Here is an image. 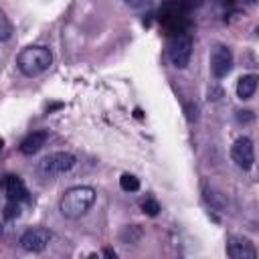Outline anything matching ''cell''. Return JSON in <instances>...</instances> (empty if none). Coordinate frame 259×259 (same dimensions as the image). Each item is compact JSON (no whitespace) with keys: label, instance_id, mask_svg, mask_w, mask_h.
Instances as JSON below:
<instances>
[{"label":"cell","instance_id":"14","mask_svg":"<svg viewBox=\"0 0 259 259\" xmlns=\"http://www.w3.org/2000/svg\"><path fill=\"white\" fill-rule=\"evenodd\" d=\"M142 210H144L146 214H150V217H156V214L160 212V204H158V200H154V198H146V200H142Z\"/></svg>","mask_w":259,"mask_h":259},{"label":"cell","instance_id":"11","mask_svg":"<svg viewBox=\"0 0 259 259\" xmlns=\"http://www.w3.org/2000/svg\"><path fill=\"white\" fill-rule=\"evenodd\" d=\"M257 89V75H245L237 81V95L241 99H251Z\"/></svg>","mask_w":259,"mask_h":259},{"label":"cell","instance_id":"13","mask_svg":"<svg viewBox=\"0 0 259 259\" xmlns=\"http://www.w3.org/2000/svg\"><path fill=\"white\" fill-rule=\"evenodd\" d=\"M119 186H121V190H125V192H136V190L140 188V180H138L134 174H123V176L119 178Z\"/></svg>","mask_w":259,"mask_h":259},{"label":"cell","instance_id":"8","mask_svg":"<svg viewBox=\"0 0 259 259\" xmlns=\"http://www.w3.org/2000/svg\"><path fill=\"white\" fill-rule=\"evenodd\" d=\"M227 255L231 259H253L257 255V249L247 237H231L227 241Z\"/></svg>","mask_w":259,"mask_h":259},{"label":"cell","instance_id":"3","mask_svg":"<svg viewBox=\"0 0 259 259\" xmlns=\"http://www.w3.org/2000/svg\"><path fill=\"white\" fill-rule=\"evenodd\" d=\"M75 162H77L75 156L69 152H53L38 162V172L45 176L63 174V172H69L75 166Z\"/></svg>","mask_w":259,"mask_h":259},{"label":"cell","instance_id":"15","mask_svg":"<svg viewBox=\"0 0 259 259\" xmlns=\"http://www.w3.org/2000/svg\"><path fill=\"white\" fill-rule=\"evenodd\" d=\"M18 214H20V202L8 200V204H6V208H4V217H6V219H14V217H18Z\"/></svg>","mask_w":259,"mask_h":259},{"label":"cell","instance_id":"12","mask_svg":"<svg viewBox=\"0 0 259 259\" xmlns=\"http://www.w3.org/2000/svg\"><path fill=\"white\" fill-rule=\"evenodd\" d=\"M10 36H12V22L8 20L6 12L0 8V42L8 40Z\"/></svg>","mask_w":259,"mask_h":259},{"label":"cell","instance_id":"17","mask_svg":"<svg viewBox=\"0 0 259 259\" xmlns=\"http://www.w3.org/2000/svg\"><path fill=\"white\" fill-rule=\"evenodd\" d=\"M103 253H105V255H107V257H115V251H111V249H105V251H103Z\"/></svg>","mask_w":259,"mask_h":259},{"label":"cell","instance_id":"1","mask_svg":"<svg viewBox=\"0 0 259 259\" xmlns=\"http://www.w3.org/2000/svg\"><path fill=\"white\" fill-rule=\"evenodd\" d=\"M93 202H95V190L91 186H73V188L65 190V194L61 196L59 208L65 219L75 221V219L83 217L91 208Z\"/></svg>","mask_w":259,"mask_h":259},{"label":"cell","instance_id":"16","mask_svg":"<svg viewBox=\"0 0 259 259\" xmlns=\"http://www.w3.org/2000/svg\"><path fill=\"white\" fill-rule=\"evenodd\" d=\"M130 8H144V6H150L152 0H123Z\"/></svg>","mask_w":259,"mask_h":259},{"label":"cell","instance_id":"9","mask_svg":"<svg viewBox=\"0 0 259 259\" xmlns=\"http://www.w3.org/2000/svg\"><path fill=\"white\" fill-rule=\"evenodd\" d=\"M2 186H4V192H6L8 200H16V202H20V200H26V198H28L26 186H24V182H22L20 176L8 174V176L4 178V182H2Z\"/></svg>","mask_w":259,"mask_h":259},{"label":"cell","instance_id":"4","mask_svg":"<svg viewBox=\"0 0 259 259\" xmlns=\"http://www.w3.org/2000/svg\"><path fill=\"white\" fill-rule=\"evenodd\" d=\"M190 55H192V38L190 34H176L170 45H168V57L172 61L174 67L178 69H184L190 61Z\"/></svg>","mask_w":259,"mask_h":259},{"label":"cell","instance_id":"18","mask_svg":"<svg viewBox=\"0 0 259 259\" xmlns=\"http://www.w3.org/2000/svg\"><path fill=\"white\" fill-rule=\"evenodd\" d=\"M2 146H4V140H2V138H0V150H2Z\"/></svg>","mask_w":259,"mask_h":259},{"label":"cell","instance_id":"5","mask_svg":"<svg viewBox=\"0 0 259 259\" xmlns=\"http://www.w3.org/2000/svg\"><path fill=\"white\" fill-rule=\"evenodd\" d=\"M53 239V233L49 229H42V227H36V229H28L22 237H20V247L28 253H40L47 249V245L51 243Z\"/></svg>","mask_w":259,"mask_h":259},{"label":"cell","instance_id":"10","mask_svg":"<svg viewBox=\"0 0 259 259\" xmlns=\"http://www.w3.org/2000/svg\"><path fill=\"white\" fill-rule=\"evenodd\" d=\"M45 142H47V132H42V130L40 132H32L20 142V152L24 156H32L45 146Z\"/></svg>","mask_w":259,"mask_h":259},{"label":"cell","instance_id":"2","mask_svg":"<svg viewBox=\"0 0 259 259\" xmlns=\"http://www.w3.org/2000/svg\"><path fill=\"white\" fill-rule=\"evenodd\" d=\"M53 63V53L49 47H40V45H34V47H26L18 53L16 57V67L20 69L22 75L26 77H36L40 73H45Z\"/></svg>","mask_w":259,"mask_h":259},{"label":"cell","instance_id":"6","mask_svg":"<svg viewBox=\"0 0 259 259\" xmlns=\"http://www.w3.org/2000/svg\"><path fill=\"white\" fill-rule=\"evenodd\" d=\"M233 69V53L225 45H217L210 53V71L217 79L227 77Z\"/></svg>","mask_w":259,"mask_h":259},{"label":"cell","instance_id":"7","mask_svg":"<svg viewBox=\"0 0 259 259\" xmlns=\"http://www.w3.org/2000/svg\"><path fill=\"white\" fill-rule=\"evenodd\" d=\"M231 158H233V162L239 166V168H243V170H249L251 166H253V162H255V150H253V142L249 140V138H237L235 140V144H233V148H231Z\"/></svg>","mask_w":259,"mask_h":259}]
</instances>
